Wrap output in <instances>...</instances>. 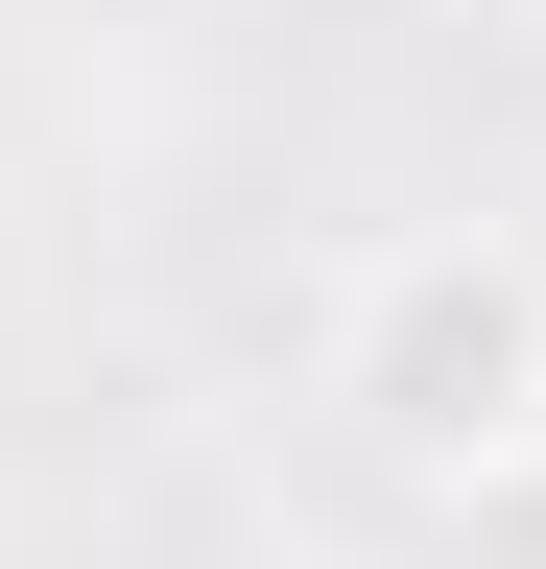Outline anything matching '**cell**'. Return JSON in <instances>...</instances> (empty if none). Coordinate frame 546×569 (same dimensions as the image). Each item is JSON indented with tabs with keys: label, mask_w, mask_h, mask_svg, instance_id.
I'll return each mask as SVG.
<instances>
[{
	"label": "cell",
	"mask_w": 546,
	"mask_h": 569,
	"mask_svg": "<svg viewBox=\"0 0 546 569\" xmlns=\"http://www.w3.org/2000/svg\"><path fill=\"white\" fill-rule=\"evenodd\" d=\"M309 403L357 427L404 498L475 522V498L546 451V238H499V213H380V238L309 284Z\"/></svg>",
	"instance_id": "6da1fadb"
},
{
	"label": "cell",
	"mask_w": 546,
	"mask_h": 569,
	"mask_svg": "<svg viewBox=\"0 0 546 569\" xmlns=\"http://www.w3.org/2000/svg\"><path fill=\"white\" fill-rule=\"evenodd\" d=\"M523 24H546V0H523Z\"/></svg>",
	"instance_id": "3957f363"
},
{
	"label": "cell",
	"mask_w": 546,
	"mask_h": 569,
	"mask_svg": "<svg viewBox=\"0 0 546 569\" xmlns=\"http://www.w3.org/2000/svg\"><path fill=\"white\" fill-rule=\"evenodd\" d=\"M475 522H499V569H546V451H523L499 498H475Z\"/></svg>",
	"instance_id": "7a4b0ae2"
}]
</instances>
